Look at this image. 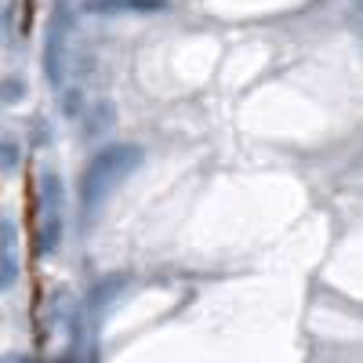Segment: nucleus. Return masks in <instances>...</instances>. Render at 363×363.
<instances>
[{
  "label": "nucleus",
  "mask_w": 363,
  "mask_h": 363,
  "mask_svg": "<svg viewBox=\"0 0 363 363\" xmlns=\"http://www.w3.org/2000/svg\"><path fill=\"white\" fill-rule=\"evenodd\" d=\"M22 277V251H18V225L15 218H4V244H0V287L15 291Z\"/></svg>",
  "instance_id": "nucleus-5"
},
{
  "label": "nucleus",
  "mask_w": 363,
  "mask_h": 363,
  "mask_svg": "<svg viewBox=\"0 0 363 363\" xmlns=\"http://www.w3.org/2000/svg\"><path fill=\"white\" fill-rule=\"evenodd\" d=\"M33 244L40 258H55L66 244V211H40V222L33 233Z\"/></svg>",
  "instance_id": "nucleus-4"
},
{
  "label": "nucleus",
  "mask_w": 363,
  "mask_h": 363,
  "mask_svg": "<svg viewBox=\"0 0 363 363\" xmlns=\"http://www.w3.org/2000/svg\"><path fill=\"white\" fill-rule=\"evenodd\" d=\"M120 124V109L113 99H91L87 113L80 116V138L84 142H99L106 135H113Z\"/></svg>",
  "instance_id": "nucleus-3"
},
{
  "label": "nucleus",
  "mask_w": 363,
  "mask_h": 363,
  "mask_svg": "<svg viewBox=\"0 0 363 363\" xmlns=\"http://www.w3.org/2000/svg\"><path fill=\"white\" fill-rule=\"evenodd\" d=\"M349 18L363 29V0H352V11H349Z\"/></svg>",
  "instance_id": "nucleus-11"
},
{
  "label": "nucleus",
  "mask_w": 363,
  "mask_h": 363,
  "mask_svg": "<svg viewBox=\"0 0 363 363\" xmlns=\"http://www.w3.org/2000/svg\"><path fill=\"white\" fill-rule=\"evenodd\" d=\"M0 164H4V174H15L22 164V145L15 131H4V138H0Z\"/></svg>",
  "instance_id": "nucleus-10"
},
{
  "label": "nucleus",
  "mask_w": 363,
  "mask_h": 363,
  "mask_svg": "<svg viewBox=\"0 0 363 363\" xmlns=\"http://www.w3.org/2000/svg\"><path fill=\"white\" fill-rule=\"evenodd\" d=\"M37 207L40 211H66V182L55 167H44L37 174Z\"/></svg>",
  "instance_id": "nucleus-7"
},
{
  "label": "nucleus",
  "mask_w": 363,
  "mask_h": 363,
  "mask_svg": "<svg viewBox=\"0 0 363 363\" xmlns=\"http://www.w3.org/2000/svg\"><path fill=\"white\" fill-rule=\"evenodd\" d=\"M87 95H84V87L80 84H66L62 91H58V113H62L66 120H77L80 124V116L87 113Z\"/></svg>",
  "instance_id": "nucleus-8"
},
{
  "label": "nucleus",
  "mask_w": 363,
  "mask_h": 363,
  "mask_svg": "<svg viewBox=\"0 0 363 363\" xmlns=\"http://www.w3.org/2000/svg\"><path fill=\"white\" fill-rule=\"evenodd\" d=\"M0 99H4V106H18L29 99V80L22 73H8L4 84H0Z\"/></svg>",
  "instance_id": "nucleus-9"
},
{
  "label": "nucleus",
  "mask_w": 363,
  "mask_h": 363,
  "mask_svg": "<svg viewBox=\"0 0 363 363\" xmlns=\"http://www.w3.org/2000/svg\"><path fill=\"white\" fill-rule=\"evenodd\" d=\"M80 22V8L73 0H55L48 26H44V48H40V69L48 87L62 91L69 80V62H73V33Z\"/></svg>",
  "instance_id": "nucleus-2"
},
{
  "label": "nucleus",
  "mask_w": 363,
  "mask_h": 363,
  "mask_svg": "<svg viewBox=\"0 0 363 363\" xmlns=\"http://www.w3.org/2000/svg\"><path fill=\"white\" fill-rule=\"evenodd\" d=\"M77 8H80L84 15L113 18V15H145V11H160L164 0H77Z\"/></svg>",
  "instance_id": "nucleus-6"
},
{
  "label": "nucleus",
  "mask_w": 363,
  "mask_h": 363,
  "mask_svg": "<svg viewBox=\"0 0 363 363\" xmlns=\"http://www.w3.org/2000/svg\"><path fill=\"white\" fill-rule=\"evenodd\" d=\"M145 164V149L138 142H106L95 153L87 157V164L80 167L77 178V203L84 215H95V211L106 207V200L124 186V182Z\"/></svg>",
  "instance_id": "nucleus-1"
}]
</instances>
